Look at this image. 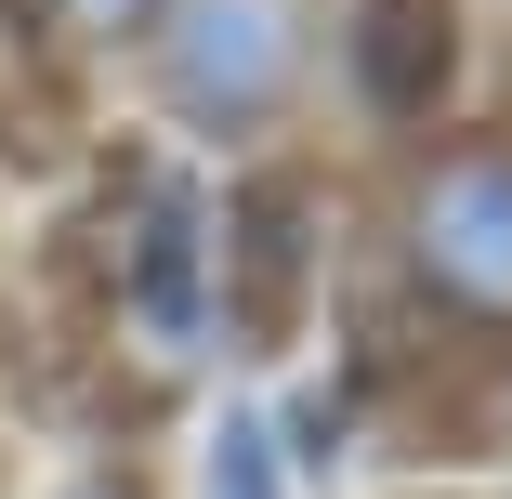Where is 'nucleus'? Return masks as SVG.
I'll use <instances>...</instances> for the list:
<instances>
[{
    "instance_id": "obj_2",
    "label": "nucleus",
    "mask_w": 512,
    "mask_h": 499,
    "mask_svg": "<svg viewBox=\"0 0 512 499\" xmlns=\"http://www.w3.org/2000/svg\"><path fill=\"white\" fill-rule=\"evenodd\" d=\"M145 40H158V79H171V106H184L197 132L263 119L276 92H289V66H302L289 0H158Z\"/></svg>"
},
{
    "instance_id": "obj_4",
    "label": "nucleus",
    "mask_w": 512,
    "mask_h": 499,
    "mask_svg": "<svg viewBox=\"0 0 512 499\" xmlns=\"http://www.w3.org/2000/svg\"><path fill=\"white\" fill-rule=\"evenodd\" d=\"M447 66H460V14L447 0H355V92H368V119H434Z\"/></svg>"
},
{
    "instance_id": "obj_1",
    "label": "nucleus",
    "mask_w": 512,
    "mask_h": 499,
    "mask_svg": "<svg viewBox=\"0 0 512 499\" xmlns=\"http://www.w3.org/2000/svg\"><path fill=\"white\" fill-rule=\"evenodd\" d=\"M407 276L447 316L512 329V145H447L407 197Z\"/></svg>"
},
{
    "instance_id": "obj_3",
    "label": "nucleus",
    "mask_w": 512,
    "mask_h": 499,
    "mask_svg": "<svg viewBox=\"0 0 512 499\" xmlns=\"http://www.w3.org/2000/svg\"><path fill=\"white\" fill-rule=\"evenodd\" d=\"M119 303L145 329V355L197 368L224 329V276H211V211H197V184H145L132 224H119Z\"/></svg>"
},
{
    "instance_id": "obj_5",
    "label": "nucleus",
    "mask_w": 512,
    "mask_h": 499,
    "mask_svg": "<svg viewBox=\"0 0 512 499\" xmlns=\"http://www.w3.org/2000/svg\"><path fill=\"white\" fill-rule=\"evenodd\" d=\"M197 499H289V460H276V421H263V408H224V421H211Z\"/></svg>"
},
{
    "instance_id": "obj_6",
    "label": "nucleus",
    "mask_w": 512,
    "mask_h": 499,
    "mask_svg": "<svg viewBox=\"0 0 512 499\" xmlns=\"http://www.w3.org/2000/svg\"><path fill=\"white\" fill-rule=\"evenodd\" d=\"M40 14H53L66 40H145V14H158V0H40Z\"/></svg>"
}]
</instances>
